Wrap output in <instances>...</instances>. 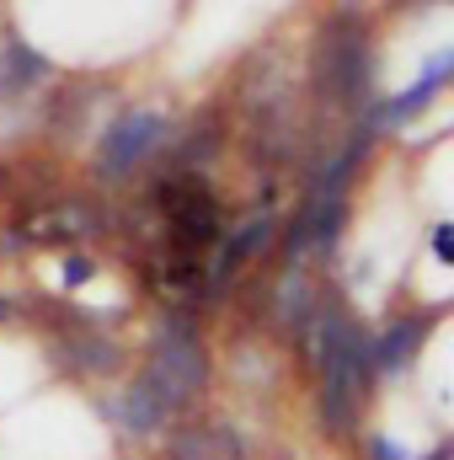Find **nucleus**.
<instances>
[{"label":"nucleus","instance_id":"nucleus-17","mask_svg":"<svg viewBox=\"0 0 454 460\" xmlns=\"http://www.w3.org/2000/svg\"><path fill=\"white\" fill-rule=\"evenodd\" d=\"M230 460H240V456H230Z\"/></svg>","mask_w":454,"mask_h":460},{"label":"nucleus","instance_id":"nucleus-12","mask_svg":"<svg viewBox=\"0 0 454 460\" xmlns=\"http://www.w3.org/2000/svg\"><path fill=\"white\" fill-rule=\"evenodd\" d=\"M358 450H363V460H406V450H401V445H396L390 434H380V429H369Z\"/></svg>","mask_w":454,"mask_h":460},{"label":"nucleus","instance_id":"nucleus-10","mask_svg":"<svg viewBox=\"0 0 454 460\" xmlns=\"http://www.w3.org/2000/svg\"><path fill=\"white\" fill-rule=\"evenodd\" d=\"M214 445H220V429H182L171 439V460H214Z\"/></svg>","mask_w":454,"mask_h":460},{"label":"nucleus","instance_id":"nucleus-5","mask_svg":"<svg viewBox=\"0 0 454 460\" xmlns=\"http://www.w3.org/2000/svg\"><path fill=\"white\" fill-rule=\"evenodd\" d=\"M454 75V49H439L428 65H423V75L406 86V92H396V97H385V102H374L369 118L380 123V134H390V128H406L412 118H423L439 97H444V86H450Z\"/></svg>","mask_w":454,"mask_h":460},{"label":"nucleus","instance_id":"nucleus-2","mask_svg":"<svg viewBox=\"0 0 454 460\" xmlns=\"http://www.w3.org/2000/svg\"><path fill=\"white\" fill-rule=\"evenodd\" d=\"M150 369L166 380V391L193 407L209 385V353H204V338H198V322L188 311H166L155 322V338H150Z\"/></svg>","mask_w":454,"mask_h":460},{"label":"nucleus","instance_id":"nucleus-16","mask_svg":"<svg viewBox=\"0 0 454 460\" xmlns=\"http://www.w3.org/2000/svg\"><path fill=\"white\" fill-rule=\"evenodd\" d=\"M0 316H11V305H5V300H0Z\"/></svg>","mask_w":454,"mask_h":460},{"label":"nucleus","instance_id":"nucleus-13","mask_svg":"<svg viewBox=\"0 0 454 460\" xmlns=\"http://www.w3.org/2000/svg\"><path fill=\"white\" fill-rule=\"evenodd\" d=\"M433 262H444V268L454 262V226H450V220H439V226H433Z\"/></svg>","mask_w":454,"mask_h":460},{"label":"nucleus","instance_id":"nucleus-11","mask_svg":"<svg viewBox=\"0 0 454 460\" xmlns=\"http://www.w3.org/2000/svg\"><path fill=\"white\" fill-rule=\"evenodd\" d=\"M59 279H65V289H81V284H92V279H97V262H92V257H81V252H70V257L59 262Z\"/></svg>","mask_w":454,"mask_h":460},{"label":"nucleus","instance_id":"nucleus-3","mask_svg":"<svg viewBox=\"0 0 454 460\" xmlns=\"http://www.w3.org/2000/svg\"><path fill=\"white\" fill-rule=\"evenodd\" d=\"M171 139V123L166 113H150V108H134V113L113 118L97 139V155H92V177L97 182H128L161 145Z\"/></svg>","mask_w":454,"mask_h":460},{"label":"nucleus","instance_id":"nucleus-14","mask_svg":"<svg viewBox=\"0 0 454 460\" xmlns=\"http://www.w3.org/2000/svg\"><path fill=\"white\" fill-rule=\"evenodd\" d=\"M423 460H450V445H439V450H433V456H423Z\"/></svg>","mask_w":454,"mask_h":460},{"label":"nucleus","instance_id":"nucleus-6","mask_svg":"<svg viewBox=\"0 0 454 460\" xmlns=\"http://www.w3.org/2000/svg\"><path fill=\"white\" fill-rule=\"evenodd\" d=\"M444 311H417V316H396L385 332H374V375H396L417 358V348L428 343V332L439 327Z\"/></svg>","mask_w":454,"mask_h":460},{"label":"nucleus","instance_id":"nucleus-9","mask_svg":"<svg viewBox=\"0 0 454 460\" xmlns=\"http://www.w3.org/2000/svg\"><path fill=\"white\" fill-rule=\"evenodd\" d=\"M65 364L75 369V375H113L118 364H123V348L108 343V338H65Z\"/></svg>","mask_w":454,"mask_h":460},{"label":"nucleus","instance_id":"nucleus-7","mask_svg":"<svg viewBox=\"0 0 454 460\" xmlns=\"http://www.w3.org/2000/svg\"><path fill=\"white\" fill-rule=\"evenodd\" d=\"M267 235H273V215H251L240 230H230L225 241H220V252H214V262H209V295H225L230 279L246 262H257V252L267 246Z\"/></svg>","mask_w":454,"mask_h":460},{"label":"nucleus","instance_id":"nucleus-8","mask_svg":"<svg viewBox=\"0 0 454 460\" xmlns=\"http://www.w3.org/2000/svg\"><path fill=\"white\" fill-rule=\"evenodd\" d=\"M48 75H54V65H48L38 49H27L16 32H5V38H0V102L38 92Z\"/></svg>","mask_w":454,"mask_h":460},{"label":"nucleus","instance_id":"nucleus-4","mask_svg":"<svg viewBox=\"0 0 454 460\" xmlns=\"http://www.w3.org/2000/svg\"><path fill=\"white\" fill-rule=\"evenodd\" d=\"M177 412H182V402L166 391V380H161L150 364H144V369L123 385V396H118V402H102V418H108V423H118L123 434H134V439L161 434Z\"/></svg>","mask_w":454,"mask_h":460},{"label":"nucleus","instance_id":"nucleus-15","mask_svg":"<svg viewBox=\"0 0 454 460\" xmlns=\"http://www.w3.org/2000/svg\"><path fill=\"white\" fill-rule=\"evenodd\" d=\"M401 5H412V0H401ZM417 5H439V0H417Z\"/></svg>","mask_w":454,"mask_h":460},{"label":"nucleus","instance_id":"nucleus-1","mask_svg":"<svg viewBox=\"0 0 454 460\" xmlns=\"http://www.w3.org/2000/svg\"><path fill=\"white\" fill-rule=\"evenodd\" d=\"M316 92L332 97L337 108H347L353 118L380 102V86H374V32H369L363 11L337 5L327 16L321 49H316Z\"/></svg>","mask_w":454,"mask_h":460}]
</instances>
